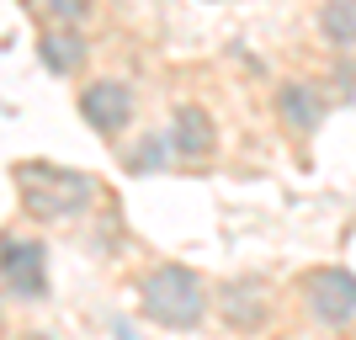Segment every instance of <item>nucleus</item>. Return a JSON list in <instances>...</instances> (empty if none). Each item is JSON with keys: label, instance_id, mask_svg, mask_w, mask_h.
I'll return each instance as SVG.
<instances>
[{"label": "nucleus", "instance_id": "obj_14", "mask_svg": "<svg viewBox=\"0 0 356 340\" xmlns=\"http://www.w3.org/2000/svg\"><path fill=\"white\" fill-rule=\"evenodd\" d=\"M11 340H48V335H38V330H22V335H11Z\"/></svg>", "mask_w": 356, "mask_h": 340}, {"label": "nucleus", "instance_id": "obj_9", "mask_svg": "<svg viewBox=\"0 0 356 340\" xmlns=\"http://www.w3.org/2000/svg\"><path fill=\"white\" fill-rule=\"evenodd\" d=\"M38 59H43L48 74H80L90 59V43L80 27H48L43 38H38Z\"/></svg>", "mask_w": 356, "mask_h": 340}, {"label": "nucleus", "instance_id": "obj_7", "mask_svg": "<svg viewBox=\"0 0 356 340\" xmlns=\"http://www.w3.org/2000/svg\"><path fill=\"white\" fill-rule=\"evenodd\" d=\"M213 309L223 314V325L229 330H261L266 325V314H271V298H266V287L261 282H223L218 287V298H213Z\"/></svg>", "mask_w": 356, "mask_h": 340}, {"label": "nucleus", "instance_id": "obj_12", "mask_svg": "<svg viewBox=\"0 0 356 340\" xmlns=\"http://www.w3.org/2000/svg\"><path fill=\"white\" fill-rule=\"evenodd\" d=\"M43 11H48L54 27H80L90 16V0H43Z\"/></svg>", "mask_w": 356, "mask_h": 340}, {"label": "nucleus", "instance_id": "obj_4", "mask_svg": "<svg viewBox=\"0 0 356 340\" xmlns=\"http://www.w3.org/2000/svg\"><path fill=\"white\" fill-rule=\"evenodd\" d=\"M0 282H6V298H11V303H43V298H48V245H43V239L6 234Z\"/></svg>", "mask_w": 356, "mask_h": 340}, {"label": "nucleus", "instance_id": "obj_2", "mask_svg": "<svg viewBox=\"0 0 356 340\" xmlns=\"http://www.w3.org/2000/svg\"><path fill=\"white\" fill-rule=\"evenodd\" d=\"M138 309H144V319H154L160 330H197L208 319L213 298H208V282L197 277L192 266L165 261V266H154V271L138 277Z\"/></svg>", "mask_w": 356, "mask_h": 340}, {"label": "nucleus", "instance_id": "obj_6", "mask_svg": "<svg viewBox=\"0 0 356 340\" xmlns=\"http://www.w3.org/2000/svg\"><path fill=\"white\" fill-rule=\"evenodd\" d=\"M170 149H176V160H213V149H218V122L208 118V106H197V102H186V106H176V118H170Z\"/></svg>", "mask_w": 356, "mask_h": 340}, {"label": "nucleus", "instance_id": "obj_10", "mask_svg": "<svg viewBox=\"0 0 356 340\" xmlns=\"http://www.w3.org/2000/svg\"><path fill=\"white\" fill-rule=\"evenodd\" d=\"M319 32L335 54H356V0H325L319 6Z\"/></svg>", "mask_w": 356, "mask_h": 340}, {"label": "nucleus", "instance_id": "obj_3", "mask_svg": "<svg viewBox=\"0 0 356 340\" xmlns=\"http://www.w3.org/2000/svg\"><path fill=\"white\" fill-rule=\"evenodd\" d=\"M303 309L325 330H351L356 325V277L346 266L303 271Z\"/></svg>", "mask_w": 356, "mask_h": 340}, {"label": "nucleus", "instance_id": "obj_13", "mask_svg": "<svg viewBox=\"0 0 356 340\" xmlns=\"http://www.w3.org/2000/svg\"><path fill=\"white\" fill-rule=\"evenodd\" d=\"M112 330H118V340H134V330L122 325V319H112Z\"/></svg>", "mask_w": 356, "mask_h": 340}, {"label": "nucleus", "instance_id": "obj_11", "mask_svg": "<svg viewBox=\"0 0 356 340\" xmlns=\"http://www.w3.org/2000/svg\"><path fill=\"white\" fill-rule=\"evenodd\" d=\"M170 160H176L170 133H144L128 154H122V170H134V176H154V170H165Z\"/></svg>", "mask_w": 356, "mask_h": 340}, {"label": "nucleus", "instance_id": "obj_1", "mask_svg": "<svg viewBox=\"0 0 356 340\" xmlns=\"http://www.w3.org/2000/svg\"><path fill=\"white\" fill-rule=\"evenodd\" d=\"M16 192L38 223H64L80 218L90 202H96V181L70 170V165H48V160H16Z\"/></svg>", "mask_w": 356, "mask_h": 340}, {"label": "nucleus", "instance_id": "obj_8", "mask_svg": "<svg viewBox=\"0 0 356 340\" xmlns=\"http://www.w3.org/2000/svg\"><path fill=\"white\" fill-rule=\"evenodd\" d=\"M277 118H282V128H293L298 138H314L319 122H325V102H319V90H314L309 80H282V86H277Z\"/></svg>", "mask_w": 356, "mask_h": 340}, {"label": "nucleus", "instance_id": "obj_5", "mask_svg": "<svg viewBox=\"0 0 356 340\" xmlns=\"http://www.w3.org/2000/svg\"><path fill=\"white\" fill-rule=\"evenodd\" d=\"M138 112V96L128 80H118V74H102V80H90V86H80V118H86L90 133L102 138H118L128 122H134Z\"/></svg>", "mask_w": 356, "mask_h": 340}]
</instances>
